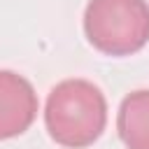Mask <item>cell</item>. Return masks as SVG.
I'll return each instance as SVG.
<instances>
[{"instance_id": "1", "label": "cell", "mask_w": 149, "mask_h": 149, "mask_svg": "<svg viewBox=\"0 0 149 149\" xmlns=\"http://www.w3.org/2000/svg\"><path fill=\"white\" fill-rule=\"evenodd\" d=\"M44 123L56 144L84 149L93 144L107 123V102L102 91L86 79H65L47 98Z\"/></svg>"}, {"instance_id": "2", "label": "cell", "mask_w": 149, "mask_h": 149, "mask_svg": "<svg viewBox=\"0 0 149 149\" xmlns=\"http://www.w3.org/2000/svg\"><path fill=\"white\" fill-rule=\"evenodd\" d=\"M88 42L107 56H128L149 42L147 0H88L84 9Z\"/></svg>"}, {"instance_id": "3", "label": "cell", "mask_w": 149, "mask_h": 149, "mask_svg": "<svg viewBox=\"0 0 149 149\" xmlns=\"http://www.w3.org/2000/svg\"><path fill=\"white\" fill-rule=\"evenodd\" d=\"M35 116L37 93L33 84L12 70H0V140L26 133Z\"/></svg>"}, {"instance_id": "4", "label": "cell", "mask_w": 149, "mask_h": 149, "mask_svg": "<svg viewBox=\"0 0 149 149\" xmlns=\"http://www.w3.org/2000/svg\"><path fill=\"white\" fill-rule=\"evenodd\" d=\"M116 130L128 149H149V91H133L121 100Z\"/></svg>"}]
</instances>
